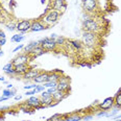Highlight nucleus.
Listing matches in <instances>:
<instances>
[{
    "label": "nucleus",
    "mask_w": 121,
    "mask_h": 121,
    "mask_svg": "<svg viewBox=\"0 0 121 121\" xmlns=\"http://www.w3.org/2000/svg\"><path fill=\"white\" fill-rule=\"evenodd\" d=\"M60 13L57 12V11H54V9H47V12L45 15H43L41 17V20L44 22V24L46 25L47 27L51 26V25H54L59 21L60 17Z\"/></svg>",
    "instance_id": "1"
},
{
    "label": "nucleus",
    "mask_w": 121,
    "mask_h": 121,
    "mask_svg": "<svg viewBox=\"0 0 121 121\" xmlns=\"http://www.w3.org/2000/svg\"><path fill=\"white\" fill-rule=\"evenodd\" d=\"M82 27L84 30L86 31H91V32H95V34H99L101 31V24L98 22L97 19L95 18H87L84 19L82 22Z\"/></svg>",
    "instance_id": "2"
},
{
    "label": "nucleus",
    "mask_w": 121,
    "mask_h": 121,
    "mask_svg": "<svg viewBox=\"0 0 121 121\" xmlns=\"http://www.w3.org/2000/svg\"><path fill=\"white\" fill-rule=\"evenodd\" d=\"M82 43L86 47L93 48L98 44V35L95 34V32L86 31L85 30L82 35Z\"/></svg>",
    "instance_id": "3"
},
{
    "label": "nucleus",
    "mask_w": 121,
    "mask_h": 121,
    "mask_svg": "<svg viewBox=\"0 0 121 121\" xmlns=\"http://www.w3.org/2000/svg\"><path fill=\"white\" fill-rule=\"evenodd\" d=\"M70 82H71V78H70L68 75L63 74L62 76H60V78L59 79V82H57L56 90L63 91V92H65V93H69L70 90H71Z\"/></svg>",
    "instance_id": "4"
},
{
    "label": "nucleus",
    "mask_w": 121,
    "mask_h": 121,
    "mask_svg": "<svg viewBox=\"0 0 121 121\" xmlns=\"http://www.w3.org/2000/svg\"><path fill=\"white\" fill-rule=\"evenodd\" d=\"M40 46L42 47L43 49L46 52L48 51H55L57 48V45L55 43V40H52L50 38H43L39 41Z\"/></svg>",
    "instance_id": "5"
},
{
    "label": "nucleus",
    "mask_w": 121,
    "mask_h": 121,
    "mask_svg": "<svg viewBox=\"0 0 121 121\" xmlns=\"http://www.w3.org/2000/svg\"><path fill=\"white\" fill-rule=\"evenodd\" d=\"M82 9L87 14H93L98 9V0H82Z\"/></svg>",
    "instance_id": "6"
},
{
    "label": "nucleus",
    "mask_w": 121,
    "mask_h": 121,
    "mask_svg": "<svg viewBox=\"0 0 121 121\" xmlns=\"http://www.w3.org/2000/svg\"><path fill=\"white\" fill-rule=\"evenodd\" d=\"M31 60H32L31 56H30L28 53H21V54H18L12 60V64L14 65V66L21 65V64H28Z\"/></svg>",
    "instance_id": "7"
},
{
    "label": "nucleus",
    "mask_w": 121,
    "mask_h": 121,
    "mask_svg": "<svg viewBox=\"0 0 121 121\" xmlns=\"http://www.w3.org/2000/svg\"><path fill=\"white\" fill-rule=\"evenodd\" d=\"M114 97H107L102 100V102L98 103V109L99 111H109L114 108Z\"/></svg>",
    "instance_id": "8"
},
{
    "label": "nucleus",
    "mask_w": 121,
    "mask_h": 121,
    "mask_svg": "<svg viewBox=\"0 0 121 121\" xmlns=\"http://www.w3.org/2000/svg\"><path fill=\"white\" fill-rule=\"evenodd\" d=\"M31 23H32V21H30L28 19L21 20V21H19L18 23H17V30H18L20 34H25V32L30 30Z\"/></svg>",
    "instance_id": "9"
},
{
    "label": "nucleus",
    "mask_w": 121,
    "mask_h": 121,
    "mask_svg": "<svg viewBox=\"0 0 121 121\" xmlns=\"http://www.w3.org/2000/svg\"><path fill=\"white\" fill-rule=\"evenodd\" d=\"M52 4L50 6L51 9H54V11H57L60 12V14L64 13L67 9V3L65 0H51Z\"/></svg>",
    "instance_id": "10"
},
{
    "label": "nucleus",
    "mask_w": 121,
    "mask_h": 121,
    "mask_svg": "<svg viewBox=\"0 0 121 121\" xmlns=\"http://www.w3.org/2000/svg\"><path fill=\"white\" fill-rule=\"evenodd\" d=\"M47 28H48V27L44 24V22H43L41 19H40V20H34V21H32V23H31V27H30V31L38 32V31L45 30Z\"/></svg>",
    "instance_id": "11"
},
{
    "label": "nucleus",
    "mask_w": 121,
    "mask_h": 121,
    "mask_svg": "<svg viewBox=\"0 0 121 121\" xmlns=\"http://www.w3.org/2000/svg\"><path fill=\"white\" fill-rule=\"evenodd\" d=\"M40 72H41V70H39V69L29 68L28 71L25 72L24 74L22 75V77H23V79H25V80H32L35 77H37L38 75L40 74Z\"/></svg>",
    "instance_id": "12"
},
{
    "label": "nucleus",
    "mask_w": 121,
    "mask_h": 121,
    "mask_svg": "<svg viewBox=\"0 0 121 121\" xmlns=\"http://www.w3.org/2000/svg\"><path fill=\"white\" fill-rule=\"evenodd\" d=\"M26 102L28 103V105L31 109H37L38 107L41 105V98L36 96V95H32V96H29L27 98Z\"/></svg>",
    "instance_id": "13"
},
{
    "label": "nucleus",
    "mask_w": 121,
    "mask_h": 121,
    "mask_svg": "<svg viewBox=\"0 0 121 121\" xmlns=\"http://www.w3.org/2000/svg\"><path fill=\"white\" fill-rule=\"evenodd\" d=\"M29 65L28 64H21V65H17L14 66V70L16 73V76H20V75H23L25 72L28 71L29 69Z\"/></svg>",
    "instance_id": "14"
},
{
    "label": "nucleus",
    "mask_w": 121,
    "mask_h": 121,
    "mask_svg": "<svg viewBox=\"0 0 121 121\" xmlns=\"http://www.w3.org/2000/svg\"><path fill=\"white\" fill-rule=\"evenodd\" d=\"M48 73L47 71H41L40 72V74L38 75L37 77H35L34 79H32V82H35V84H44V82H47V77H48Z\"/></svg>",
    "instance_id": "15"
},
{
    "label": "nucleus",
    "mask_w": 121,
    "mask_h": 121,
    "mask_svg": "<svg viewBox=\"0 0 121 121\" xmlns=\"http://www.w3.org/2000/svg\"><path fill=\"white\" fill-rule=\"evenodd\" d=\"M67 96H68V93H65V92H63V91H59V90H56L53 94H52L53 100L54 101H57V102H60L62 100H64Z\"/></svg>",
    "instance_id": "16"
},
{
    "label": "nucleus",
    "mask_w": 121,
    "mask_h": 121,
    "mask_svg": "<svg viewBox=\"0 0 121 121\" xmlns=\"http://www.w3.org/2000/svg\"><path fill=\"white\" fill-rule=\"evenodd\" d=\"M68 43L70 44V46L72 47V49L74 51H80L82 49V43L78 41V40H68Z\"/></svg>",
    "instance_id": "17"
},
{
    "label": "nucleus",
    "mask_w": 121,
    "mask_h": 121,
    "mask_svg": "<svg viewBox=\"0 0 121 121\" xmlns=\"http://www.w3.org/2000/svg\"><path fill=\"white\" fill-rule=\"evenodd\" d=\"M45 52H46V51H45V50L43 49L42 47L39 45V46H37L36 48H34V49L31 50V52H30V53H29V55H30V56H31V59L34 60V59H36V57L40 56V55L44 54Z\"/></svg>",
    "instance_id": "18"
},
{
    "label": "nucleus",
    "mask_w": 121,
    "mask_h": 121,
    "mask_svg": "<svg viewBox=\"0 0 121 121\" xmlns=\"http://www.w3.org/2000/svg\"><path fill=\"white\" fill-rule=\"evenodd\" d=\"M40 45V43H39V41H32V42H30L29 44H27L26 46H24V52L25 53H30L31 52V50L34 49V48H36L37 46H39Z\"/></svg>",
    "instance_id": "19"
},
{
    "label": "nucleus",
    "mask_w": 121,
    "mask_h": 121,
    "mask_svg": "<svg viewBox=\"0 0 121 121\" xmlns=\"http://www.w3.org/2000/svg\"><path fill=\"white\" fill-rule=\"evenodd\" d=\"M53 98H52V95H48L46 97H42L41 98V104L44 105L45 108H49V105L53 102Z\"/></svg>",
    "instance_id": "20"
},
{
    "label": "nucleus",
    "mask_w": 121,
    "mask_h": 121,
    "mask_svg": "<svg viewBox=\"0 0 121 121\" xmlns=\"http://www.w3.org/2000/svg\"><path fill=\"white\" fill-rule=\"evenodd\" d=\"M24 39H25V36H23V34H19V35H14L11 38V41L15 43H20L23 41Z\"/></svg>",
    "instance_id": "21"
},
{
    "label": "nucleus",
    "mask_w": 121,
    "mask_h": 121,
    "mask_svg": "<svg viewBox=\"0 0 121 121\" xmlns=\"http://www.w3.org/2000/svg\"><path fill=\"white\" fill-rule=\"evenodd\" d=\"M114 102H115V107L118 109H121V92H117V94L114 96Z\"/></svg>",
    "instance_id": "22"
},
{
    "label": "nucleus",
    "mask_w": 121,
    "mask_h": 121,
    "mask_svg": "<svg viewBox=\"0 0 121 121\" xmlns=\"http://www.w3.org/2000/svg\"><path fill=\"white\" fill-rule=\"evenodd\" d=\"M82 119V117L80 115H75V114H71L70 116L66 115V121H80Z\"/></svg>",
    "instance_id": "23"
},
{
    "label": "nucleus",
    "mask_w": 121,
    "mask_h": 121,
    "mask_svg": "<svg viewBox=\"0 0 121 121\" xmlns=\"http://www.w3.org/2000/svg\"><path fill=\"white\" fill-rule=\"evenodd\" d=\"M66 42H67V39L66 38H64V37H62V36H57V38L55 39V43H56L57 47L59 46H64V45L66 44Z\"/></svg>",
    "instance_id": "24"
},
{
    "label": "nucleus",
    "mask_w": 121,
    "mask_h": 121,
    "mask_svg": "<svg viewBox=\"0 0 121 121\" xmlns=\"http://www.w3.org/2000/svg\"><path fill=\"white\" fill-rule=\"evenodd\" d=\"M19 109L21 110V111H23L24 113H29V114H30V112H29V111H31V108L29 107V105H28V103H27L26 101H25V102L23 103V104H21V105H20V107H19Z\"/></svg>",
    "instance_id": "25"
},
{
    "label": "nucleus",
    "mask_w": 121,
    "mask_h": 121,
    "mask_svg": "<svg viewBox=\"0 0 121 121\" xmlns=\"http://www.w3.org/2000/svg\"><path fill=\"white\" fill-rule=\"evenodd\" d=\"M62 117H63L62 114H59V113H56V114L52 115L50 118H48V119H47L46 121H59L60 118H62Z\"/></svg>",
    "instance_id": "26"
},
{
    "label": "nucleus",
    "mask_w": 121,
    "mask_h": 121,
    "mask_svg": "<svg viewBox=\"0 0 121 121\" xmlns=\"http://www.w3.org/2000/svg\"><path fill=\"white\" fill-rule=\"evenodd\" d=\"M43 86H44L45 88H56V86H57V82H44L43 84Z\"/></svg>",
    "instance_id": "27"
},
{
    "label": "nucleus",
    "mask_w": 121,
    "mask_h": 121,
    "mask_svg": "<svg viewBox=\"0 0 121 121\" xmlns=\"http://www.w3.org/2000/svg\"><path fill=\"white\" fill-rule=\"evenodd\" d=\"M119 111L120 109H118V108H116L115 105H114V108H113V111L112 112H108V114H107V117H114V116H116V114H118L119 113Z\"/></svg>",
    "instance_id": "28"
},
{
    "label": "nucleus",
    "mask_w": 121,
    "mask_h": 121,
    "mask_svg": "<svg viewBox=\"0 0 121 121\" xmlns=\"http://www.w3.org/2000/svg\"><path fill=\"white\" fill-rule=\"evenodd\" d=\"M12 69H14V65L12 64V62L7 63V64H5L3 67H2V70H3L4 72L9 71V70H12Z\"/></svg>",
    "instance_id": "29"
},
{
    "label": "nucleus",
    "mask_w": 121,
    "mask_h": 121,
    "mask_svg": "<svg viewBox=\"0 0 121 121\" xmlns=\"http://www.w3.org/2000/svg\"><path fill=\"white\" fill-rule=\"evenodd\" d=\"M2 96L12 98L13 95H12V93H11V90H9V89H4L3 91H2Z\"/></svg>",
    "instance_id": "30"
},
{
    "label": "nucleus",
    "mask_w": 121,
    "mask_h": 121,
    "mask_svg": "<svg viewBox=\"0 0 121 121\" xmlns=\"http://www.w3.org/2000/svg\"><path fill=\"white\" fill-rule=\"evenodd\" d=\"M6 27L9 31H14V30H17V24L15 23H9V24H6Z\"/></svg>",
    "instance_id": "31"
},
{
    "label": "nucleus",
    "mask_w": 121,
    "mask_h": 121,
    "mask_svg": "<svg viewBox=\"0 0 121 121\" xmlns=\"http://www.w3.org/2000/svg\"><path fill=\"white\" fill-rule=\"evenodd\" d=\"M46 90V88L44 87V86H39V85H37V87H36V91H37V94H40V93H42L43 91H45Z\"/></svg>",
    "instance_id": "32"
},
{
    "label": "nucleus",
    "mask_w": 121,
    "mask_h": 121,
    "mask_svg": "<svg viewBox=\"0 0 121 121\" xmlns=\"http://www.w3.org/2000/svg\"><path fill=\"white\" fill-rule=\"evenodd\" d=\"M35 94H37V91L36 89H34V90H27L26 92H25V95L26 96H32V95H35Z\"/></svg>",
    "instance_id": "33"
},
{
    "label": "nucleus",
    "mask_w": 121,
    "mask_h": 121,
    "mask_svg": "<svg viewBox=\"0 0 121 121\" xmlns=\"http://www.w3.org/2000/svg\"><path fill=\"white\" fill-rule=\"evenodd\" d=\"M37 85H38V84H32V85H28V86H24L23 89L26 90V91H27V90H34V89H36Z\"/></svg>",
    "instance_id": "34"
},
{
    "label": "nucleus",
    "mask_w": 121,
    "mask_h": 121,
    "mask_svg": "<svg viewBox=\"0 0 121 121\" xmlns=\"http://www.w3.org/2000/svg\"><path fill=\"white\" fill-rule=\"evenodd\" d=\"M108 112H109V111H99L96 114V116L97 117H103V116H107Z\"/></svg>",
    "instance_id": "35"
},
{
    "label": "nucleus",
    "mask_w": 121,
    "mask_h": 121,
    "mask_svg": "<svg viewBox=\"0 0 121 121\" xmlns=\"http://www.w3.org/2000/svg\"><path fill=\"white\" fill-rule=\"evenodd\" d=\"M24 48V45L23 44H20V45H18L17 47H15L14 49H13V52H17V51H19L20 49H23Z\"/></svg>",
    "instance_id": "36"
},
{
    "label": "nucleus",
    "mask_w": 121,
    "mask_h": 121,
    "mask_svg": "<svg viewBox=\"0 0 121 121\" xmlns=\"http://www.w3.org/2000/svg\"><path fill=\"white\" fill-rule=\"evenodd\" d=\"M46 91L49 93L50 95H52V94H53V93L55 92V91H56V88H47Z\"/></svg>",
    "instance_id": "37"
},
{
    "label": "nucleus",
    "mask_w": 121,
    "mask_h": 121,
    "mask_svg": "<svg viewBox=\"0 0 121 121\" xmlns=\"http://www.w3.org/2000/svg\"><path fill=\"white\" fill-rule=\"evenodd\" d=\"M93 118V115H86L82 117V120H85V121H90L91 119Z\"/></svg>",
    "instance_id": "38"
},
{
    "label": "nucleus",
    "mask_w": 121,
    "mask_h": 121,
    "mask_svg": "<svg viewBox=\"0 0 121 121\" xmlns=\"http://www.w3.org/2000/svg\"><path fill=\"white\" fill-rule=\"evenodd\" d=\"M48 95H50L48 92H47L46 90L45 91H43L42 93H40V98H42V97H46V96H48Z\"/></svg>",
    "instance_id": "39"
},
{
    "label": "nucleus",
    "mask_w": 121,
    "mask_h": 121,
    "mask_svg": "<svg viewBox=\"0 0 121 121\" xmlns=\"http://www.w3.org/2000/svg\"><path fill=\"white\" fill-rule=\"evenodd\" d=\"M0 39H6V36H5V32L3 30L0 29Z\"/></svg>",
    "instance_id": "40"
},
{
    "label": "nucleus",
    "mask_w": 121,
    "mask_h": 121,
    "mask_svg": "<svg viewBox=\"0 0 121 121\" xmlns=\"http://www.w3.org/2000/svg\"><path fill=\"white\" fill-rule=\"evenodd\" d=\"M5 43H6V39H0V47L5 45Z\"/></svg>",
    "instance_id": "41"
},
{
    "label": "nucleus",
    "mask_w": 121,
    "mask_h": 121,
    "mask_svg": "<svg viewBox=\"0 0 121 121\" xmlns=\"http://www.w3.org/2000/svg\"><path fill=\"white\" fill-rule=\"evenodd\" d=\"M50 39H52V40H55V39H56V38H57V35H55V34H51V35H50Z\"/></svg>",
    "instance_id": "42"
},
{
    "label": "nucleus",
    "mask_w": 121,
    "mask_h": 121,
    "mask_svg": "<svg viewBox=\"0 0 121 121\" xmlns=\"http://www.w3.org/2000/svg\"><path fill=\"white\" fill-rule=\"evenodd\" d=\"M59 103H60V102H57V101H53V102L51 103V104L49 105V108H53V107H55V105L59 104Z\"/></svg>",
    "instance_id": "43"
},
{
    "label": "nucleus",
    "mask_w": 121,
    "mask_h": 121,
    "mask_svg": "<svg viewBox=\"0 0 121 121\" xmlns=\"http://www.w3.org/2000/svg\"><path fill=\"white\" fill-rule=\"evenodd\" d=\"M7 99H9V97L1 96V97H0V102H2V101H5V100H7Z\"/></svg>",
    "instance_id": "44"
},
{
    "label": "nucleus",
    "mask_w": 121,
    "mask_h": 121,
    "mask_svg": "<svg viewBox=\"0 0 121 121\" xmlns=\"http://www.w3.org/2000/svg\"><path fill=\"white\" fill-rule=\"evenodd\" d=\"M14 98H15V99H16V100H21L22 96H21V95H16V96H15Z\"/></svg>",
    "instance_id": "45"
},
{
    "label": "nucleus",
    "mask_w": 121,
    "mask_h": 121,
    "mask_svg": "<svg viewBox=\"0 0 121 121\" xmlns=\"http://www.w3.org/2000/svg\"><path fill=\"white\" fill-rule=\"evenodd\" d=\"M59 121H66V115H63V117L60 118Z\"/></svg>",
    "instance_id": "46"
},
{
    "label": "nucleus",
    "mask_w": 121,
    "mask_h": 121,
    "mask_svg": "<svg viewBox=\"0 0 121 121\" xmlns=\"http://www.w3.org/2000/svg\"><path fill=\"white\" fill-rule=\"evenodd\" d=\"M9 107H1L0 108V111H4V110H9Z\"/></svg>",
    "instance_id": "47"
},
{
    "label": "nucleus",
    "mask_w": 121,
    "mask_h": 121,
    "mask_svg": "<svg viewBox=\"0 0 121 121\" xmlns=\"http://www.w3.org/2000/svg\"><path fill=\"white\" fill-rule=\"evenodd\" d=\"M6 89H13V85H11V84H7V86H6Z\"/></svg>",
    "instance_id": "48"
},
{
    "label": "nucleus",
    "mask_w": 121,
    "mask_h": 121,
    "mask_svg": "<svg viewBox=\"0 0 121 121\" xmlns=\"http://www.w3.org/2000/svg\"><path fill=\"white\" fill-rule=\"evenodd\" d=\"M4 80H5V79H4V77H3V76H0V82H3Z\"/></svg>",
    "instance_id": "49"
},
{
    "label": "nucleus",
    "mask_w": 121,
    "mask_h": 121,
    "mask_svg": "<svg viewBox=\"0 0 121 121\" xmlns=\"http://www.w3.org/2000/svg\"><path fill=\"white\" fill-rule=\"evenodd\" d=\"M120 118H121V114L118 116H115V119H120Z\"/></svg>",
    "instance_id": "50"
},
{
    "label": "nucleus",
    "mask_w": 121,
    "mask_h": 121,
    "mask_svg": "<svg viewBox=\"0 0 121 121\" xmlns=\"http://www.w3.org/2000/svg\"><path fill=\"white\" fill-rule=\"evenodd\" d=\"M2 55H3V51H2V50H0V56H2Z\"/></svg>",
    "instance_id": "51"
},
{
    "label": "nucleus",
    "mask_w": 121,
    "mask_h": 121,
    "mask_svg": "<svg viewBox=\"0 0 121 121\" xmlns=\"http://www.w3.org/2000/svg\"><path fill=\"white\" fill-rule=\"evenodd\" d=\"M41 2H42L43 4H44V3H45V0H41Z\"/></svg>",
    "instance_id": "52"
},
{
    "label": "nucleus",
    "mask_w": 121,
    "mask_h": 121,
    "mask_svg": "<svg viewBox=\"0 0 121 121\" xmlns=\"http://www.w3.org/2000/svg\"><path fill=\"white\" fill-rule=\"evenodd\" d=\"M0 50H1V48H0Z\"/></svg>",
    "instance_id": "53"
}]
</instances>
